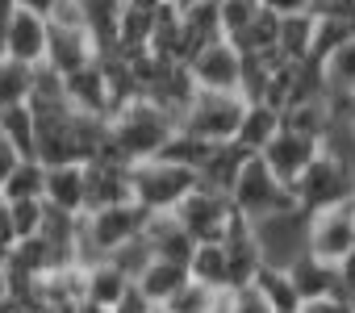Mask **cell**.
I'll use <instances>...</instances> for the list:
<instances>
[{
	"mask_svg": "<svg viewBox=\"0 0 355 313\" xmlns=\"http://www.w3.org/2000/svg\"><path fill=\"white\" fill-rule=\"evenodd\" d=\"M301 313H355V305L347 301V296H318V301H305L301 305Z\"/></svg>",
	"mask_w": 355,
	"mask_h": 313,
	"instance_id": "obj_35",
	"label": "cell"
},
{
	"mask_svg": "<svg viewBox=\"0 0 355 313\" xmlns=\"http://www.w3.org/2000/svg\"><path fill=\"white\" fill-rule=\"evenodd\" d=\"M17 242V230H13V217H9V205H0V259L9 255V247Z\"/></svg>",
	"mask_w": 355,
	"mask_h": 313,
	"instance_id": "obj_39",
	"label": "cell"
},
{
	"mask_svg": "<svg viewBox=\"0 0 355 313\" xmlns=\"http://www.w3.org/2000/svg\"><path fill=\"white\" fill-rule=\"evenodd\" d=\"M142 242L150 247L155 259H171V263H184L193 259V234L175 222V213H146V226H142Z\"/></svg>",
	"mask_w": 355,
	"mask_h": 313,
	"instance_id": "obj_16",
	"label": "cell"
},
{
	"mask_svg": "<svg viewBox=\"0 0 355 313\" xmlns=\"http://www.w3.org/2000/svg\"><path fill=\"white\" fill-rule=\"evenodd\" d=\"M167 5H175V9L184 13V9H193V5H197V0H167Z\"/></svg>",
	"mask_w": 355,
	"mask_h": 313,
	"instance_id": "obj_43",
	"label": "cell"
},
{
	"mask_svg": "<svg viewBox=\"0 0 355 313\" xmlns=\"http://www.w3.org/2000/svg\"><path fill=\"white\" fill-rule=\"evenodd\" d=\"M34 134H38V121H34L30 105L0 109V138H5L9 146H17L21 159H34Z\"/></svg>",
	"mask_w": 355,
	"mask_h": 313,
	"instance_id": "obj_27",
	"label": "cell"
},
{
	"mask_svg": "<svg viewBox=\"0 0 355 313\" xmlns=\"http://www.w3.org/2000/svg\"><path fill=\"white\" fill-rule=\"evenodd\" d=\"M347 105H351V117H355V88L347 92Z\"/></svg>",
	"mask_w": 355,
	"mask_h": 313,
	"instance_id": "obj_45",
	"label": "cell"
},
{
	"mask_svg": "<svg viewBox=\"0 0 355 313\" xmlns=\"http://www.w3.org/2000/svg\"><path fill=\"white\" fill-rule=\"evenodd\" d=\"M351 142H355V121H351Z\"/></svg>",
	"mask_w": 355,
	"mask_h": 313,
	"instance_id": "obj_48",
	"label": "cell"
},
{
	"mask_svg": "<svg viewBox=\"0 0 355 313\" xmlns=\"http://www.w3.org/2000/svg\"><path fill=\"white\" fill-rule=\"evenodd\" d=\"M276 34H280V17H272L268 9H255V17L226 42H234L239 55H272L276 51Z\"/></svg>",
	"mask_w": 355,
	"mask_h": 313,
	"instance_id": "obj_25",
	"label": "cell"
},
{
	"mask_svg": "<svg viewBox=\"0 0 355 313\" xmlns=\"http://www.w3.org/2000/svg\"><path fill=\"white\" fill-rule=\"evenodd\" d=\"M96 59V42L88 34V26H55L46 21V67H55L59 75H71L80 67H88Z\"/></svg>",
	"mask_w": 355,
	"mask_h": 313,
	"instance_id": "obj_14",
	"label": "cell"
},
{
	"mask_svg": "<svg viewBox=\"0 0 355 313\" xmlns=\"http://www.w3.org/2000/svg\"><path fill=\"white\" fill-rule=\"evenodd\" d=\"M288 280H293V288H297V296H301V305L305 301H318V296H343V284H338V267L334 263H322L318 255H309V251H301L288 267Z\"/></svg>",
	"mask_w": 355,
	"mask_h": 313,
	"instance_id": "obj_17",
	"label": "cell"
},
{
	"mask_svg": "<svg viewBox=\"0 0 355 313\" xmlns=\"http://www.w3.org/2000/svg\"><path fill=\"white\" fill-rule=\"evenodd\" d=\"M276 129H280V109H272V105H263V100H247L234 142H239L247 154H259Z\"/></svg>",
	"mask_w": 355,
	"mask_h": 313,
	"instance_id": "obj_22",
	"label": "cell"
},
{
	"mask_svg": "<svg viewBox=\"0 0 355 313\" xmlns=\"http://www.w3.org/2000/svg\"><path fill=\"white\" fill-rule=\"evenodd\" d=\"M5 205H9V217H13L17 238L42 234V222H46V201L42 197H34V201H5Z\"/></svg>",
	"mask_w": 355,
	"mask_h": 313,
	"instance_id": "obj_32",
	"label": "cell"
},
{
	"mask_svg": "<svg viewBox=\"0 0 355 313\" xmlns=\"http://www.w3.org/2000/svg\"><path fill=\"white\" fill-rule=\"evenodd\" d=\"M184 280H189V267H184V263H171V259H155V255H150L146 267L134 276V288H138L150 305H167Z\"/></svg>",
	"mask_w": 355,
	"mask_h": 313,
	"instance_id": "obj_20",
	"label": "cell"
},
{
	"mask_svg": "<svg viewBox=\"0 0 355 313\" xmlns=\"http://www.w3.org/2000/svg\"><path fill=\"white\" fill-rule=\"evenodd\" d=\"M184 67H189L197 92H239L243 55H239L234 42H226V38H214L209 46H201Z\"/></svg>",
	"mask_w": 355,
	"mask_h": 313,
	"instance_id": "obj_10",
	"label": "cell"
},
{
	"mask_svg": "<svg viewBox=\"0 0 355 313\" xmlns=\"http://www.w3.org/2000/svg\"><path fill=\"white\" fill-rule=\"evenodd\" d=\"M197 172L193 168H180L171 159H142L130 168V201L146 213H171L193 188H197Z\"/></svg>",
	"mask_w": 355,
	"mask_h": 313,
	"instance_id": "obj_3",
	"label": "cell"
},
{
	"mask_svg": "<svg viewBox=\"0 0 355 313\" xmlns=\"http://www.w3.org/2000/svg\"><path fill=\"white\" fill-rule=\"evenodd\" d=\"M318 150H322V142L318 138H309V134H297V129H276L272 138H268V146L259 150V159L272 168V176L280 180V184H293L313 159H318Z\"/></svg>",
	"mask_w": 355,
	"mask_h": 313,
	"instance_id": "obj_12",
	"label": "cell"
},
{
	"mask_svg": "<svg viewBox=\"0 0 355 313\" xmlns=\"http://www.w3.org/2000/svg\"><path fill=\"white\" fill-rule=\"evenodd\" d=\"M130 288H134L130 271L117 267L113 259H92V263H84V301H92V305H101V309H113Z\"/></svg>",
	"mask_w": 355,
	"mask_h": 313,
	"instance_id": "obj_18",
	"label": "cell"
},
{
	"mask_svg": "<svg viewBox=\"0 0 355 313\" xmlns=\"http://www.w3.org/2000/svg\"><path fill=\"white\" fill-rule=\"evenodd\" d=\"M42 188H46V168L38 159H21L0 193H5V201H34L42 197Z\"/></svg>",
	"mask_w": 355,
	"mask_h": 313,
	"instance_id": "obj_30",
	"label": "cell"
},
{
	"mask_svg": "<svg viewBox=\"0 0 355 313\" xmlns=\"http://www.w3.org/2000/svg\"><path fill=\"white\" fill-rule=\"evenodd\" d=\"M230 205L247 222H259V217H272V213H284V209H301L293 188L272 176V168L259 154H247V163L239 168V176L230 184Z\"/></svg>",
	"mask_w": 355,
	"mask_h": 313,
	"instance_id": "obj_4",
	"label": "cell"
},
{
	"mask_svg": "<svg viewBox=\"0 0 355 313\" xmlns=\"http://www.w3.org/2000/svg\"><path fill=\"white\" fill-rule=\"evenodd\" d=\"M42 201L67 217H84V163H63L46 168V188Z\"/></svg>",
	"mask_w": 355,
	"mask_h": 313,
	"instance_id": "obj_19",
	"label": "cell"
},
{
	"mask_svg": "<svg viewBox=\"0 0 355 313\" xmlns=\"http://www.w3.org/2000/svg\"><path fill=\"white\" fill-rule=\"evenodd\" d=\"M109 313H155V305H150V301H146L138 288H130V292H125V296H121V301L109 309Z\"/></svg>",
	"mask_w": 355,
	"mask_h": 313,
	"instance_id": "obj_37",
	"label": "cell"
},
{
	"mask_svg": "<svg viewBox=\"0 0 355 313\" xmlns=\"http://www.w3.org/2000/svg\"><path fill=\"white\" fill-rule=\"evenodd\" d=\"M13 5H17V9H30V13H38V17H51L59 0H13Z\"/></svg>",
	"mask_w": 355,
	"mask_h": 313,
	"instance_id": "obj_40",
	"label": "cell"
},
{
	"mask_svg": "<svg viewBox=\"0 0 355 313\" xmlns=\"http://www.w3.org/2000/svg\"><path fill=\"white\" fill-rule=\"evenodd\" d=\"M63 92H67V105L76 113H88V117H113V96H109V80H105V67L101 59H92L88 67L63 75Z\"/></svg>",
	"mask_w": 355,
	"mask_h": 313,
	"instance_id": "obj_15",
	"label": "cell"
},
{
	"mask_svg": "<svg viewBox=\"0 0 355 313\" xmlns=\"http://www.w3.org/2000/svg\"><path fill=\"white\" fill-rule=\"evenodd\" d=\"M146 226V209H138L134 201L125 205H105V209H92L80 217V230H76V251H80V263H92V259H109L113 251H121L125 242H134Z\"/></svg>",
	"mask_w": 355,
	"mask_h": 313,
	"instance_id": "obj_2",
	"label": "cell"
},
{
	"mask_svg": "<svg viewBox=\"0 0 355 313\" xmlns=\"http://www.w3.org/2000/svg\"><path fill=\"white\" fill-rule=\"evenodd\" d=\"M313 13H297V17H280V34H276V55L284 63H305L313 51Z\"/></svg>",
	"mask_w": 355,
	"mask_h": 313,
	"instance_id": "obj_23",
	"label": "cell"
},
{
	"mask_svg": "<svg viewBox=\"0 0 355 313\" xmlns=\"http://www.w3.org/2000/svg\"><path fill=\"white\" fill-rule=\"evenodd\" d=\"M171 129H175V121L167 113H159L150 100H130L109 117V134H105V146L96 154L134 168L142 159H155L163 150V142L171 138Z\"/></svg>",
	"mask_w": 355,
	"mask_h": 313,
	"instance_id": "obj_1",
	"label": "cell"
},
{
	"mask_svg": "<svg viewBox=\"0 0 355 313\" xmlns=\"http://www.w3.org/2000/svg\"><path fill=\"white\" fill-rule=\"evenodd\" d=\"M243 109H247V100L239 92H197L189 113L180 117V129H189L193 138H205V142H234Z\"/></svg>",
	"mask_w": 355,
	"mask_h": 313,
	"instance_id": "obj_6",
	"label": "cell"
},
{
	"mask_svg": "<svg viewBox=\"0 0 355 313\" xmlns=\"http://www.w3.org/2000/svg\"><path fill=\"white\" fill-rule=\"evenodd\" d=\"M155 313H171V309H163V305H155Z\"/></svg>",
	"mask_w": 355,
	"mask_h": 313,
	"instance_id": "obj_46",
	"label": "cell"
},
{
	"mask_svg": "<svg viewBox=\"0 0 355 313\" xmlns=\"http://www.w3.org/2000/svg\"><path fill=\"white\" fill-rule=\"evenodd\" d=\"M243 163H247V150H243L239 142H218V146L205 154V163L197 168V180H201L205 188L230 193V184H234V176H239Z\"/></svg>",
	"mask_w": 355,
	"mask_h": 313,
	"instance_id": "obj_21",
	"label": "cell"
},
{
	"mask_svg": "<svg viewBox=\"0 0 355 313\" xmlns=\"http://www.w3.org/2000/svg\"><path fill=\"white\" fill-rule=\"evenodd\" d=\"M0 55L17 59L26 67H38L46 59V17L13 5L9 17L0 21Z\"/></svg>",
	"mask_w": 355,
	"mask_h": 313,
	"instance_id": "obj_11",
	"label": "cell"
},
{
	"mask_svg": "<svg viewBox=\"0 0 355 313\" xmlns=\"http://www.w3.org/2000/svg\"><path fill=\"white\" fill-rule=\"evenodd\" d=\"M130 201V168L117 159H96L84 163V213L105 209V205H125Z\"/></svg>",
	"mask_w": 355,
	"mask_h": 313,
	"instance_id": "obj_13",
	"label": "cell"
},
{
	"mask_svg": "<svg viewBox=\"0 0 355 313\" xmlns=\"http://www.w3.org/2000/svg\"><path fill=\"white\" fill-rule=\"evenodd\" d=\"M322 75H326V92H351L355 88V34L322 59Z\"/></svg>",
	"mask_w": 355,
	"mask_h": 313,
	"instance_id": "obj_29",
	"label": "cell"
},
{
	"mask_svg": "<svg viewBox=\"0 0 355 313\" xmlns=\"http://www.w3.org/2000/svg\"><path fill=\"white\" fill-rule=\"evenodd\" d=\"M30 80H34V67H26V63H17V59H5V55H0V109L26 105Z\"/></svg>",
	"mask_w": 355,
	"mask_h": 313,
	"instance_id": "obj_31",
	"label": "cell"
},
{
	"mask_svg": "<svg viewBox=\"0 0 355 313\" xmlns=\"http://www.w3.org/2000/svg\"><path fill=\"white\" fill-rule=\"evenodd\" d=\"M288 188H293V197H297V205L305 213H318V209L355 201V163L338 159V154H330V150H318V159Z\"/></svg>",
	"mask_w": 355,
	"mask_h": 313,
	"instance_id": "obj_5",
	"label": "cell"
},
{
	"mask_svg": "<svg viewBox=\"0 0 355 313\" xmlns=\"http://www.w3.org/2000/svg\"><path fill=\"white\" fill-rule=\"evenodd\" d=\"M5 313H30V309H26V305H17V301H13V305H9V309H5Z\"/></svg>",
	"mask_w": 355,
	"mask_h": 313,
	"instance_id": "obj_44",
	"label": "cell"
},
{
	"mask_svg": "<svg viewBox=\"0 0 355 313\" xmlns=\"http://www.w3.org/2000/svg\"><path fill=\"white\" fill-rule=\"evenodd\" d=\"M222 305H226V292H218V288H209V284L189 276L163 309H171V313H218Z\"/></svg>",
	"mask_w": 355,
	"mask_h": 313,
	"instance_id": "obj_28",
	"label": "cell"
},
{
	"mask_svg": "<svg viewBox=\"0 0 355 313\" xmlns=\"http://www.w3.org/2000/svg\"><path fill=\"white\" fill-rule=\"evenodd\" d=\"M189 276L218 288V292H230V267H226V247L222 242H197L193 247V259H189Z\"/></svg>",
	"mask_w": 355,
	"mask_h": 313,
	"instance_id": "obj_24",
	"label": "cell"
},
{
	"mask_svg": "<svg viewBox=\"0 0 355 313\" xmlns=\"http://www.w3.org/2000/svg\"><path fill=\"white\" fill-rule=\"evenodd\" d=\"M226 296H230V292H226ZM218 313H230V309H226V305H222V309H218Z\"/></svg>",
	"mask_w": 355,
	"mask_h": 313,
	"instance_id": "obj_47",
	"label": "cell"
},
{
	"mask_svg": "<svg viewBox=\"0 0 355 313\" xmlns=\"http://www.w3.org/2000/svg\"><path fill=\"white\" fill-rule=\"evenodd\" d=\"M5 305H13V276H9L5 259H0V309H5Z\"/></svg>",
	"mask_w": 355,
	"mask_h": 313,
	"instance_id": "obj_41",
	"label": "cell"
},
{
	"mask_svg": "<svg viewBox=\"0 0 355 313\" xmlns=\"http://www.w3.org/2000/svg\"><path fill=\"white\" fill-rule=\"evenodd\" d=\"M305 222H309L305 209H284V213H272V217L251 222L255 226V238H259V251H263V263L288 267L305 251Z\"/></svg>",
	"mask_w": 355,
	"mask_h": 313,
	"instance_id": "obj_9",
	"label": "cell"
},
{
	"mask_svg": "<svg viewBox=\"0 0 355 313\" xmlns=\"http://www.w3.org/2000/svg\"><path fill=\"white\" fill-rule=\"evenodd\" d=\"M21 163V154H17V146H9L5 138H0V188H5V180L13 176V168Z\"/></svg>",
	"mask_w": 355,
	"mask_h": 313,
	"instance_id": "obj_38",
	"label": "cell"
},
{
	"mask_svg": "<svg viewBox=\"0 0 355 313\" xmlns=\"http://www.w3.org/2000/svg\"><path fill=\"white\" fill-rule=\"evenodd\" d=\"M226 309H230V313H276V309L268 305V296H263L255 284L230 288V296H226Z\"/></svg>",
	"mask_w": 355,
	"mask_h": 313,
	"instance_id": "obj_34",
	"label": "cell"
},
{
	"mask_svg": "<svg viewBox=\"0 0 355 313\" xmlns=\"http://www.w3.org/2000/svg\"><path fill=\"white\" fill-rule=\"evenodd\" d=\"M171 213H175V222L193 234V242H222L239 209L230 205V193H218V188L197 184Z\"/></svg>",
	"mask_w": 355,
	"mask_h": 313,
	"instance_id": "obj_8",
	"label": "cell"
},
{
	"mask_svg": "<svg viewBox=\"0 0 355 313\" xmlns=\"http://www.w3.org/2000/svg\"><path fill=\"white\" fill-rule=\"evenodd\" d=\"M0 205H5V193H0Z\"/></svg>",
	"mask_w": 355,
	"mask_h": 313,
	"instance_id": "obj_50",
	"label": "cell"
},
{
	"mask_svg": "<svg viewBox=\"0 0 355 313\" xmlns=\"http://www.w3.org/2000/svg\"><path fill=\"white\" fill-rule=\"evenodd\" d=\"M351 305H355V296H351Z\"/></svg>",
	"mask_w": 355,
	"mask_h": 313,
	"instance_id": "obj_51",
	"label": "cell"
},
{
	"mask_svg": "<svg viewBox=\"0 0 355 313\" xmlns=\"http://www.w3.org/2000/svg\"><path fill=\"white\" fill-rule=\"evenodd\" d=\"M259 9H268L272 17H297L309 13V0H259Z\"/></svg>",
	"mask_w": 355,
	"mask_h": 313,
	"instance_id": "obj_36",
	"label": "cell"
},
{
	"mask_svg": "<svg viewBox=\"0 0 355 313\" xmlns=\"http://www.w3.org/2000/svg\"><path fill=\"white\" fill-rule=\"evenodd\" d=\"M259 5H247V0H218V26H222V38H234L251 17H255Z\"/></svg>",
	"mask_w": 355,
	"mask_h": 313,
	"instance_id": "obj_33",
	"label": "cell"
},
{
	"mask_svg": "<svg viewBox=\"0 0 355 313\" xmlns=\"http://www.w3.org/2000/svg\"><path fill=\"white\" fill-rule=\"evenodd\" d=\"M71 313H109V309H101V305H92V301H80Z\"/></svg>",
	"mask_w": 355,
	"mask_h": 313,
	"instance_id": "obj_42",
	"label": "cell"
},
{
	"mask_svg": "<svg viewBox=\"0 0 355 313\" xmlns=\"http://www.w3.org/2000/svg\"><path fill=\"white\" fill-rule=\"evenodd\" d=\"M251 284L268 296V305H272L276 313H301V296H297V288H293V280H288V271H284V267L263 263V267L255 271V280H251Z\"/></svg>",
	"mask_w": 355,
	"mask_h": 313,
	"instance_id": "obj_26",
	"label": "cell"
},
{
	"mask_svg": "<svg viewBox=\"0 0 355 313\" xmlns=\"http://www.w3.org/2000/svg\"><path fill=\"white\" fill-rule=\"evenodd\" d=\"M305 251L318 255L322 263L338 267L355 251V201H343V205L309 213V222H305Z\"/></svg>",
	"mask_w": 355,
	"mask_h": 313,
	"instance_id": "obj_7",
	"label": "cell"
},
{
	"mask_svg": "<svg viewBox=\"0 0 355 313\" xmlns=\"http://www.w3.org/2000/svg\"><path fill=\"white\" fill-rule=\"evenodd\" d=\"M247 5H259V0H247Z\"/></svg>",
	"mask_w": 355,
	"mask_h": 313,
	"instance_id": "obj_49",
	"label": "cell"
}]
</instances>
